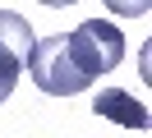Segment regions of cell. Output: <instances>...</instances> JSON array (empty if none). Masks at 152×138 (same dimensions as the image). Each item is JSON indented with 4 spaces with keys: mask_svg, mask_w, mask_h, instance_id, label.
<instances>
[{
    "mask_svg": "<svg viewBox=\"0 0 152 138\" xmlns=\"http://www.w3.org/2000/svg\"><path fill=\"white\" fill-rule=\"evenodd\" d=\"M65 46H69L74 69L83 74L88 83H97V74H111L115 64L124 60V32L115 23H106V18L78 23L74 32H65Z\"/></svg>",
    "mask_w": 152,
    "mask_h": 138,
    "instance_id": "cell-1",
    "label": "cell"
},
{
    "mask_svg": "<svg viewBox=\"0 0 152 138\" xmlns=\"http://www.w3.org/2000/svg\"><path fill=\"white\" fill-rule=\"evenodd\" d=\"M28 74H32V83H37L42 92H51V97H74V92L92 88V83L74 69L69 46H65L60 32L56 37H37V46H32V55H28Z\"/></svg>",
    "mask_w": 152,
    "mask_h": 138,
    "instance_id": "cell-2",
    "label": "cell"
},
{
    "mask_svg": "<svg viewBox=\"0 0 152 138\" xmlns=\"http://www.w3.org/2000/svg\"><path fill=\"white\" fill-rule=\"evenodd\" d=\"M92 110H97L102 120L124 124V129H148V106H143L138 97H129L124 88H106V92H97V97H92Z\"/></svg>",
    "mask_w": 152,
    "mask_h": 138,
    "instance_id": "cell-3",
    "label": "cell"
},
{
    "mask_svg": "<svg viewBox=\"0 0 152 138\" xmlns=\"http://www.w3.org/2000/svg\"><path fill=\"white\" fill-rule=\"evenodd\" d=\"M0 46H10L14 55H19L23 64H28L32 46H37V32H32V23L23 14H14V9H0Z\"/></svg>",
    "mask_w": 152,
    "mask_h": 138,
    "instance_id": "cell-4",
    "label": "cell"
},
{
    "mask_svg": "<svg viewBox=\"0 0 152 138\" xmlns=\"http://www.w3.org/2000/svg\"><path fill=\"white\" fill-rule=\"evenodd\" d=\"M19 78H23V60L10 51V46H0V101H5V97H14Z\"/></svg>",
    "mask_w": 152,
    "mask_h": 138,
    "instance_id": "cell-5",
    "label": "cell"
},
{
    "mask_svg": "<svg viewBox=\"0 0 152 138\" xmlns=\"http://www.w3.org/2000/svg\"><path fill=\"white\" fill-rule=\"evenodd\" d=\"M111 14H120V18H143L152 9V0H102Z\"/></svg>",
    "mask_w": 152,
    "mask_h": 138,
    "instance_id": "cell-6",
    "label": "cell"
},
{
    "mask_svg": "<svg viewBox=\"0 0 152 138\" xmlns=\"http://www.w3.org/2000/svg\"><path fill=\"white\" fill-rule=\"evenodd\" d=\"M42 5H51V9H60V5H78V0H42Z\"/></svg>",
    "mask_w": 152,
    "mask_h": 138,
    "instance_id": "cell-7",
    "label": "cell"
}]
</instances>
